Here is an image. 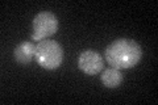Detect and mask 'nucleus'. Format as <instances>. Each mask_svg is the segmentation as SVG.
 <instances>
[{"mask_svg": "<svg viewBox=\"0 0 158 105\" xmlns=\"http://www.w3.org/2000/svg\"><path fill=\"white\" fill-rule=\"evenodd\" d=\"M34 53H36V45L32 42L23 41L15 47L13 57L20 64H29L33 61Z\"/></svg>", "mask_w": 158, "mask_h": 105, "instance_id": "obj_5", "label": "nucleus"}, {"mask_svg": "<svg viewBox=\"0 0 158 105\" xmlns=\"http://www.w3.org/2000/svg\"><path fill=\"white\" fill-rule=\"evenodd\" d=\"M103 58L95 50H85L78 58V67L86 75H96L103 70Z\"/></svg>", "mask_w": 158, "mask_h": 105, "instance_id": "obj_4", "label": "nucleus"}, {"mask_svg": "<svg viewBox=\"0 0 158 105\" xmlns=\"http://www.w3.org/2000/svg\"><path fill=\"white\" fill-rule=\"evenodd\" d=\"M142 49L136 41L129 38H118L106 49V61L117 70L132 68L141 61Z\"/></svg>", "mask_w": 158, "mask_h": 105, "instance_id": "obj_1", "label": "nucleus"}, {"mask_svg": "<svg viewBox=\"0 0 158 105\" xmlns=\"http://www.w3.org/2000/svg\"><path fill=\"white\" fill-rule=\"evenodd\" d=\"M58 30V18L52 12H41L33 18V34L32 39L41 42L56 34Z\"/></svg>", "mask_w": 158, "mask_h": 105, "instance_id": "obj_3", "label": "nucleus"}, {"mask_svg": "<svg viewBox=\"0 0 158 105\" xmlns=\"http://www.w3.org/2000/svg\"><path fill=\"white\" fill-rule=\"evenodd\" d=\"M123 82V74L117 68H107L102 74V83L107 88H117Z\"/></svg>", "mask_w": 158, "mask_h": 105, "instance_id": "obj_6", "label": "nucleus"}, {"mask_svg": "<svg viewBox=\"0 0 158 105\" xmlns=\"http://www.w3.org/2000/svg\"><path fill=\"white\" fill-rule=\"evenodd\" d=\"M34 59L41 67L46 70H56L62 64L63 50L57 41L44 39L38 42L34 53Z\"/></svg>", "mask_w": 158, "mask_h": 105, "instance_id": "obj_2", "label": "nucleus"}]
</instances>
